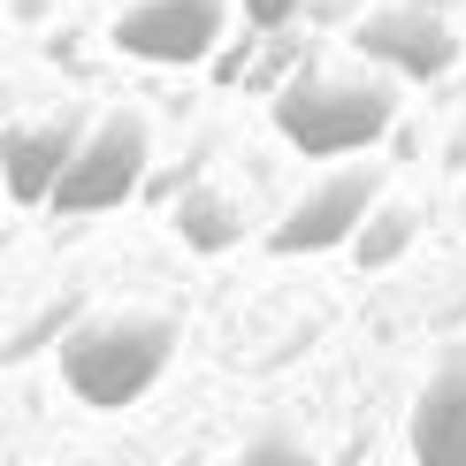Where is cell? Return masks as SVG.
<instances>
[{
    "mask_svg": "<svg viewBox=\"0 0 466 466\" xmlns=\"http://www.w3.org/2000/svg\"><path fill=\"white\" fill-rule=\"evenodd\" d=\"M436 8H443V0H436Z\"/></svg>",
    "mask_w": 466,
    "mask_h": 466,
    "instance_id": "4fadbf2b",
    "label": "cell"
},
{
    "mask_svg": "<svg viewBox=\"0 0 466 466\" xmlns=\"http://www.w3.org/2000/svg\"><path fill=\"white\" fill-rule=\"evenodd\" d=\"M299 8H306V0H245V15H252L260 31H283V24H290Z\"/></svg>",
    "mask_w": 466,
    "mask_h": 466,
    "instance_id": "7c38bea8",
    "label": "cell"
},
{
    "mask_svg": "<svg viewBox=\"0 0 466 466\" xmlns=\"http://www.w3.org/2000/svg\"><path fill=\"white\" fill-rule=\"evenodd\" d=\"M405 443H413V466H466V352H451L420 382Z\"/></svg>",
    "mask_w": 466,
    "mask_h": 466,
    "instance_id": "ba28073f",
    "label": "cell"
},
{
    "mask_svg": "<svg viewBox=\"0 0 466 466\" xmlns=\"http://www.w3.org/2000/svg\"><path fill=\"white\" fill-rule=\"evenodd\" d=\"M398 123V92L390 69H290L276 85V130L306 161H337V153H367L375 138H390Z\"/></svg>",
    "mask_w": 466,
    "mask_h": 466,
    "instance_id": "6da1fadb",
    "label": "cell"
},
{
    "mask_svg": "<svg viewBox=\"0 0 466 466\" xmlns=\"http://www.w3.org/2000/svg\"><path fill=\"white\" fill-rule=\"evenodd\" d=\"M413 238H420V215H413V207H375V215L360 222L352 252H360V268H390V260L413 252Z\"/></svg>",
    "mask_w": 466,
    "mask_h": 466,
    "instance_id": "30bf717a",
    "label": "cell"
},
{
    "mask_svg": "<svg viewBox=\"0 0 466 466\" xmlns=\"http://www.w3.org/2000/svg\"><path fill=\"white\" fill-rule=\"evenodd\" d=\"M229 31V0H138V8L115 15V46L130 62H153V69H191L222 46Z\"/></svg>",
    "mask_w": 466,
    "mask_h": 466,
    "instance_id": "5b68a950",
    "label": "cell"
},
{
    "mask_svg": "<svg viewBox=\"0 0 466 466\" xmlns=\"http://www.w3.org/2000/svg\"><path fill=\"white\" fill-rule=\"evenodd\" d=\"M85 146V107H54V115H31V123H8L0 130V184H8L15 207H46L62 168L76 161Z\"/></svg>",
    "mask_w": 466,
    "mask_h": 466,
    "instance_id": "52a82bcc",
    "label": "cell"
},
{
    "mask_svg": "<svg viewBox=\"0 0 466 466\" xmlns=\"http://www.w3.org/2000/svg\"><path fill=\"white\" fill-rule=\"evenodd\" d=\"M352 46H360V62L390 69L405 85H436V76L459 69L466 31L436 8V0H382V8H367L352 24Z\"/></svg>",
    "mask_w": 466,
    "mask_h": 466,
    "instance_id": "277c9868",
    "label": "cell"
},
{
    "mask_svg": "<svg viewBox=\"0 0 466 466\" xmlns=\"http://www.w3.org/2000/svg\"><path fill=\"white\" fill-rule=\"evenodd\" d=\"M382 207V168L375 161H352V168H337V177H321L314 191H306L290 215L268 229V245L283 252H337V245H352L360 238V222Z\"/></svg>",
    "mask_w": 466,
    "mask_h": 466,
    "instance_id": "8992f818",
    "label": "cell"
},
{
    "mask_svg": "<svg viewBox=\"0 0 466 466\" xmlns=\"http://www.w3.org/2000/svg\"><path fill=\"white\" fill-rule=\"evenodd\" d=\"M229 466H314V459H306V443H290V436H260V443H245Z\"/></svg>",
    "mask_w": 466,
    "mask_h": 466,
    "instance_id": "8fae6325",
    "label": "cell"
},
{
    "mask_svg": "<svg viewBox=\"0 0 466 466\" xmlns=\"http://www.w3.org/2000/svg\"><path fill=\"white\" fill-rule=\"evenodd\" d=\"M168 229H177L191 252H229L245 238V207L229 199V191H215V184H184V199L168 207Z\"/></svg>",
    "mask_w": 466,
    "mask_h": 466,
    "instance_id": "9c48e42d",
    "label": "cell"
},
{
    "mask_svg": "<svg viewBox=\"0 0 466 466\" xmlns=\"http://www.w3.org/2000/svg\"><path fill=\"white\" fill-rule=\"evenodd\" d=\"M146 161H153V130L138 107H115L100 123L85 130V146H76V161L62 168V184H54V215H107V207H130L146 191Z\"/></svg>",
    "mask_w": 466,
    "mask_h": 466,
    "instance_id": "3957f363",
    "label": "cell"
},
{
    "mask_svg": "<svg viewBox=\"0 0 466 466\" xmlns=\"http://www.w3.org/2000/svg\"><path fill=\"white\" fill-rule=\"evenodd\" d=\"M177 344H184V329L168 314H92V321L62 329V382L92 413H123L168 375Z\"/></svg>",
    "mask_w": 466,
    "mask_h": 466,
    "instance_id": "7a4b0ae2",
    "label": "cell"
}]
</instances>
